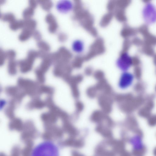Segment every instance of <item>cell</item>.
Here are the masks:
<instances>
[{
    "instance_id": "18",
    "label": "cell",
    "mask_w": 156,
    "mask_h": 156,
    "mask_svg": "<svg viewBox=\"0 0 156 156\" xmlns=\"http://www.w3.org/2000/svg\"><path fill=\"white\" fill-rule=\"evenodd\" d=\"M6 58L10 60H13L16 56L15 52L12 50H8L5 52Z\"/></svg>"
},
{
    "instance_id": "16",
    "label": "cell",
    "mask_w": 156,
    "mask_h": 156,
    "mask_svg": "<svg viewBox=\"0 0 156 156\" xmlns=\"http://www.w3.org/2000/svg\"><path fill=\"white\" fill-rule=\"evenodd\" d=\"M34 13V9L29 7L25 9L23 12V16L25 20L31 19Z\"/></svg>"
},
{
    "instance_id": "24",
    "label": "cell",
    "mask_w": 156,
    "mask_h": 156,
    "mask_svg": "<svg viewBox=\"0 0 156 156\" xmlns=\"http://www.w3.org/2000/svg\"></svg>"
},
{
    "instance_id": "3",
    "label": "cell",
    "mask_w": 156,
    "mask_h": 156,
    "mask_svg": "<svg viewBox=\"0 0 156 156\" xmlns=\"http://www.w3.org/2000/svg\"><path fill=\"white\" fill-rule=\"evenodd\" d=\"M133 75L128 71L122 72L119 78L118 85L122 90L126 89L130 87L134 80Z\"/></svg>"
},
{
    "instance_id": "15",
    "label": "cell",
    "mask_w": 156,
    "mask_h": 156,
    "mask_svg": "<svg viewBox=\"0 0 156 156\" xmlns=\"http://www.w3.org/2000/svg\"><path fill=\"white\" fill-rule=\"evenodd\" d=\"M1 19L3 21L7 22L10 23L16 20L14 15L11 13H7L1 15Z\"/></svg>"
},
{
    "instance_id": "21",
    "label": "cell",
    "mask_w": 156,
    "mask_h": 156,
    "mask_svg": "<svg viewBox=\"0 0 156 156\" xmlns=\"http://www.w3.org/2000/svg\"><path fill=\"white\" fill-rule=\"evenodd\" d=\"M6 58L5 52L1 49L0 50V58L1 64L3 63Z\"/></svg>"
},
{
    "instance_id": "17",
    "label": "cell",
    "mask_w": 156,
    "mask_h": 156,
    "mask_svg": "<svg viewBox=\"0 0 156 156\" xmlns=\"http://www.w3.org/2000/svg\"><path fill=\"white\" fill-rule=\"evenodd\" d=\"M37 46L40 50L48 52L50 48L49 45L46 42L42 41H38Z\"/></svg>"
},
{
    "instance_id": "20",
    "label": "cell",
    "mask_w": 156,
    "mask_h": 156,
    "mask_svg": "<svg viewBox=\"0 0 156 156\" xmlns=\"http://www.w3.org/2000/svg\"><path fill=\"white\" fill-rule=\"evenodd\" d=\"M37 53L38 57L41 58L43 59L47 58L49 55L48 52L41 50H39V51H37Z\"/></svg>"
},
{
    "instance_id": "6",
    "label": "cell",
    "mask_w": 156,
    "mask_h": 156,
    "mask_svg": "<svg viewBox=\"0 0 156 156\" xmlns=\"http://www.w3.org/2000/svg\"><path fill=\"white\" fill-rule=\"evenodd\" d=\"M45 20L49 25L48 30L49 32L51 33L55 32L57 30L58 25L54 16L49 13L46 15Z\"/></svg>"
},
{
    "instance_id": "13",
    "label": "cell",
    "mask_w": 156,
    "mask_h": 156,
    "mask_svg": "<svg viewBox=\"0 0 156 156\" xmlns=\"http://www.w3.org/2000/svg\"><path fill=\"white\" fill-rule=\"evenodd\" d=\"M37 2L42 8L46 11L50 10L53 6V3L50 0H40Z\"/></svg>"
},
{
    "instance_id": "10",
    "label": "cell",
    "mask_w": 156,
    "mask_h": 156,
    "mask_svg": "<svg viewBox=\"0 0 156 156\" xmlns=\"http://www.w3.org/2000/svg\"><path fill=\"white\" fill-rule=\"evenodd\" d=\"M24 26L23 28H25L32 31L35 30L36 27L37 23L34 20L31 19L24 20H23Z\"/></svg>"
},
{
    "instance_id": "7",
    "label": "cell",
    "mask_w": 156,
    "mask_h": 156,
    "mask_svg": "<svg viewBox=\"0 0 156 156\" xmlns=\"http://www.w3.org/2000/svg\"><path fill=\"white\" fill-rule=\"evenodd\" d=\"M72 48L73 51L76 53L79 54H82L85 48L84 42L81 40L76 39L72 43Z\"/></svg>"
},
{
    "instance_id": "2",
    "label": "cell",
    "mask_w": 156,
    "mask_h": 156,
    "mask_svg": "<svg viewBox=\"0 0 156 156\" xmlns=\"http://www.w3.org/2000/svg\"><path fill=\"white\" fill-rule=\"evenodd\" d=\"M133 64V60L130 54L126 51L122 53L116 62L117 68L122 72L128 71Z\"/></svg>"
},
{
    "instance_id": "4",
    "label": "cell",
    "mask_w": 156,
    "mask_h": 156,
    "mask_svg": "<svg viewBox=\"0 0 156 156\" xmlns=\"http://www.w3.org/2000/svg\"><path fill=\"white\" fill-rule=\"evenodd\" d=\"M74 7V4L71 1L67 0L60 1L56 5L58 11L64 13L70 12L73 9Z\"/></svg>"
},
{
    "instance_id": "1",
    "label": "cell",
    "mask_w": 156,
    "mask_h": 156,
    "mask_svg": "<svg viewBox=\"0 0 156 156\" xmlns=\"http://www.w3.org/2000/svg\"><path fill=\"white\" fill-rule=\"evenodd\" d=\"M57 147L50 141L41 143L33 149L32 156H59Z\"/></svg>"
},
{
    "instance_id": "23",
    "label": "cell",
    "mask_w": 156,
    "mask_h": 156,
    "mask_svg": "<svg viewBox=\"0 0 156 156\" xmlns=\"http://www.w3.org/2000/svg\"><path fill=\"white\" fill-rule=\"evenodd\" d=\"M153 154L154 156H156V147L154 149Z\"/></svg>"
},
{
    "instance_id": "22",
    "label": "cell",
    "mask_w": 156,
    "mask_h": 156,
    "mask_svg": "<svg viewBox=\"0 0 156 156\" xmlns=\"http://www.w3.org/2000/svg\"><path fill=\"white\" fill-rule=\"evenodd\" d=\"M38 3V2L37 1L35 0H30L29 2V7L34 9L36 8Z\"/></svg>"
},
{
    "instance_id": "5",
    "label": "cell",
    "mask_w": 156,
    "mask_h": 156,
    "mask_svg": "<svg viewBox=\"0 0 156 156\" xmlns=\"http://www.w3.org/2000/svg\"><path fill=\"white\" fill-rule=\"evenodd\" d=\"M143 12L146 20L148 22H154L156 19V9L152 5L147 4L145 7Z\"/></svg>"
},
{
    "instance_id": "11",
    "label": "cell",
    "mask_w": 156,
    "mask_h": 156,
    "mask_svg": "<svg viewBox=\"0 0 156 156\" xmlns=\"http://www.w3.org/2000/svg\"><path fill=\"white\" fill-rule=\"evenodd\" d=\"M33 31L25 28H23L19 36V40L22 41L27 40L32 36Z\"/></svg>"
},
{
    "instance_id": "19",
    "label": "cell",
    "mask_w": 156,
    "mask_h": 156,
    "mask_svg": "<svg viewBox=\"0 0 156 156\" xmlns=\"http://www.w3.org/2000/svg\"><path fill=\"white\" fill-rule=\"evenodd\" d=\"M32 36L34 39L38 41H41V35L38 31L34 30L33 31Z\"/></svg>"
},
{
    "instance_id": "14",
    "label": "cell",
    "mask_w": 156,
    "mask_h": 156,
    "mask_svg": "<svg viewBox=\"0 0 156 156\" xmlns=\"http://www.w3.org/2000/svg\"><path fill=\"white\" fill-rule=\"evenodd\" d=\"M147 151L146 147L144 145L142 147L137 149H133L131 154L132 156H144Z\"/></svg>"
},
{
    "instance_id": "12",
    "label": "cell",
    "mask_w": 156,
    "mask_h": 156,
    "mask_svg": "<svg viewBox=\"0 0 156 156\" xmlns=\"http://www.w3.org/2000/svg\"><path fill=\"white\" fill-rule=\"evenodd\" d=\"M24 22L23 20H16L9 24L10 28L12 30L15 31L21 28H23Z\"/></svg>"
},
{
    "instance_id": "8",
    "label": "cell",
    "mask_w": 156,
    "mask_h": 156,
    "mask_svg": "<svg viewBox=\"0 0 156 156\" xmlns=\"http://www.w3.org/2000/svg\"><path fill=\"white\" fill-rule=\"evenodd\" d=\"M143 137L135 134L130 138L128 143L130 144L133 147V149H139L143 147L145 145L142 143Z\"/></svg>"
},
{
    "instance_id": "9",
    "label": "cell",
    "mask_w": 156,
    "mask_h": 156,
    "mask_svg": "<svg viewBox=\"0 0 156 156\" xmlns=\"http://www.w3.org/2000/svg\"><path fill=\"white\" fill-rule=\"evenodd\" d=\"M26 146L21 151V156H32L33 142L30 141L26 143Z\"/></svg>"
}]
</instances>
